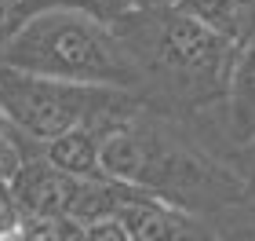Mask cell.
I'll use <instances>...</instances> for the list:
<instances>
[{
	"instance_id": "6da1fadb",
	"label": "cell",
	"mask_w": 255,
	"mask_h": 241,
	"mask_svg": "<svg viewBox=\"0 0 255 241\" xmlns=\"http://www.w3.org/2000/svg\"><path fill=\"white\" fill-rule=\"evenodd\" d=\"M0 66L84 88H124L135 73L124 44L88 7H51L29 18L0 48Z\"/></svg>"
},
{
	"instance_id": "7a4b0ae2",
	"label": "cell",
	"mask_w": 255,
	"mask_h": 241,
	"mask_svg": "<svg viewBox=\"0 0 255 241\" xmlns=\"http://www.w3.org/2000/svg\"><path fill=\"white\" fill-rule=\"evenodd\" d=\"M113 99L117 88H84L0 66V117L40 146L73 128L95 124Z\"/></svg>"
},
{
	"instance_id": "3957f363",
	"label": "cell",
	"mask_w": 255,
	"mask_h": 241,
	"mask_svg": "<svg viewBox=\"0 0 255 241\" xmlns=\"http://www.w3.org/2000/svg\"><path fill=\"white\" fill-rule=\"evenodd\" d=\"M157 51L171 70L190 73V77H219L234 62L230 59L234 44L212 29H204L201 22L179 15L175 7H168L164 22L157 26Z\"/></svg>"
},
{
	"instance_id": "277c9868",
	"label": "cell",
	"mask_w": 255,
	"mask_h": 241,
	"mask_svg": "<svg viewBox=\"0 0 255 241\" xmlns=\"http://www.w3.org/2000/svg\"><path fill=\"white\" fill-rule=\"evenodd\" d=\"M7 190H11V205L22 216H29L33 223H55V220H69L80 179L59 172L37 154L18 168V176L7 183Z\"/></svg>"
},
{
	"instance_id": "5b68a950",
	"label": "cell",
	"mask_w": 255,
	"mask_h": 241,
	"mask_svg": "<svg viewBox=\"0 0 255 241\" xmlns=\"http://www.w3.org/2000/svg\"><path fill=\"white\" fill-rule=\"evenodd\" d=\"M117 220L128 227L135 241H193V220L186 212L171 209L164 198L135 190L121 205Z\"/></svg>"
},
{
	"instance_id": "8992f818",
	"label": "cell",
	"mask_w": 255,
	"mask_h": 241,
	"mask_svg": "<svg viewBox=\"0 0 255 241\" xmlns=\"http://www.w3.org/2000/svg\"><path fill=\"white\" fill-rule=\"evenodd\" d=\"M40 157L80 183L110 179L102 168V135L95 132V124H84V128H73L59 139H51L48 146H40Z\"/></svg>"
},
{
	"instance_id": "52a82bcc",
	"label": "cell",
	"mask_w": 255,
	"mask_h": 241,
	"mask_svg": "<svg viewBox=\"0 0 255 241\" xmlns=\"http://www.w3.org/2000/svg\"><path fill=\"white\" fill-rule=\"evenodd\" d=\"M171 7L179 15L201 22L204 29L219 33L234 48H241L248 37H255L252 26V4L248 0H171Z\"/></svg>"
},
{
	"instance_id": "ba28073f",
	"label": "cell",
	"mask_w": 255,
	"mask_h": 241,
	"mask_svg": "<svg viewBox=\"0 0 255 241\" xmlns=\"http://www.w3.org/2000/svg\"><path fill=\"white\" fill-rule=\"evenodd\" d=\"M230 128L241 143L255 139V37L241 44L230 62Z\"/></svg>"
},
{
	"instance_id": "9c48e42d",
	"label": "cell",
	"mask_w": 255,
	"mask_h": 241,
	"mask_svg": "<svg viewBox=\"0 0 255 241\" xmlns=\"http://www.w3.org/2000/svg\"><path fill=\"white\" fill-rule=\"evenodd\" d=\"M51 7H88V0H0V44H7L29 18H37Z\"/></svg>"
},
{
	"instance_id": "30bf717a",
	"label": "cell",
	"mask_w": 255,
	"mask_h": 241,
	"mask_svg": "<svg viewBox=\"0 0 255 241\" xmlns=\"http://www.w3.org/2000/svg\"><path fill=\"white\" fill-rule=\"evenodd\" d=\"M26 161H29V157L22 154V146L15 143V135H11L4 124H0V183H11Z\"/></svg>"
},
{
	"instance_id": "8fae6325",
	"label": "cell",
	"mask_w": 255,
	"mask_h": 241,
	"mask_svg": "<svg viewBox=\"0 0 255 241\" xmlns=\"http://www.w3.org/2000/svg\"><path fill=\"white\" fill-rule=\"evenodd\" d=\"M84 238H88V241H135L117 216H106V220L88 223V227H84Z\"/></svg>"
},
{
	"instance_id": "7c38bea8",
	"label": "cell",
	"mask_w": 255,
	"mask_h": 241,
	"mask_svg": "<svg viewBox=\"0 0 255 241\" xmlns=\"http://www.w3.org/2000/svg\"><path fill=\"white\" fill-rule=\"evenodd\" d=\"M0 241H40V238L33 234L29 227H22V223H7L4 231H0Z\"/></svg>"
},
{
	"instance_id": "4fadbf2b",
	"label": "cell",
	"mask_w": 255,
	"mask_h": 241,
	"mask_svg": "<svg viewBox=\"0 0 255 241\" xmlns=\"http://www.w3.org/2000/svg\"><path fill=\"white\" fill-rule=\"evenodd\" d=\"M248 4H252V26H255V0H248Z\"/></svg>"
}]
</instances>
